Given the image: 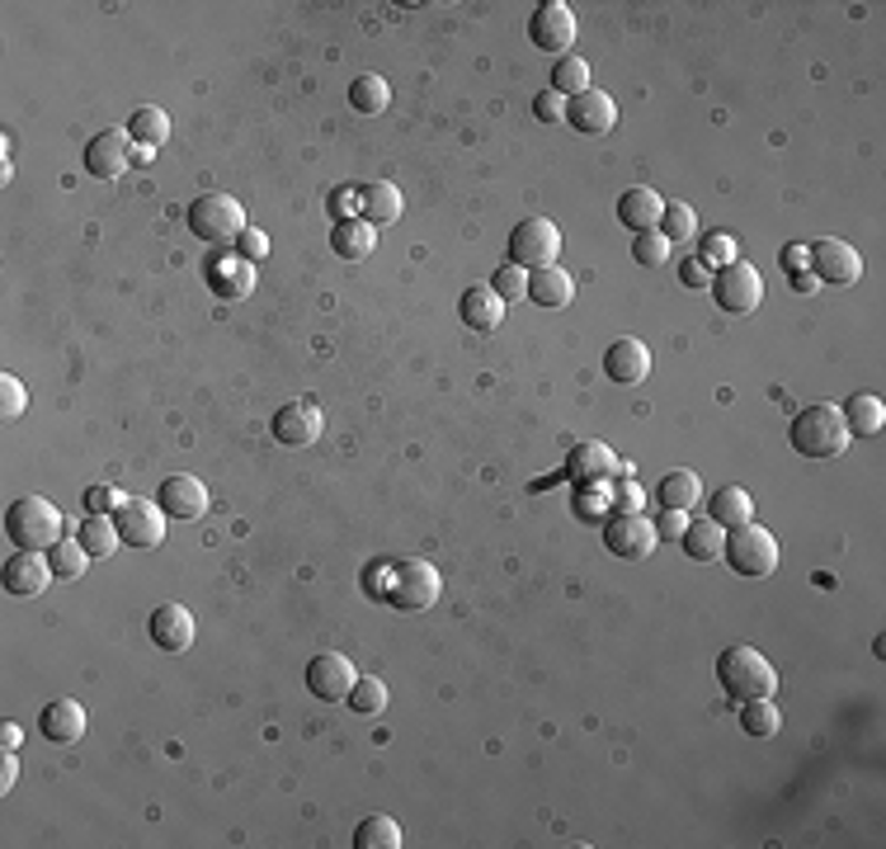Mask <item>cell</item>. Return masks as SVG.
<instances>
[{
    "label": "cell",
    "mask_w": 886,
    "mask_h": 849,
    "mask_svg": "<svg viewBox=\"0 0 886 849\" xmlns=\"http://www.w3.org/2000/svg\"><path fill=\"white\" fill-rule=\"evenodd\" d=\"M528 43L566 57L570 48H576V10H570L566 0H547V6H538L534 19H528Z\"/></svg>",
    "instance_id": "obj_11"
},
{
    "label": "cell",
    "mask_w": 886,
    "mask_h": 849,
    "mask_svg": "<svg viewBox=\"0 0 886 849\" xmlns=\"http://www.w3.org/2000/svg\"><path fill=\"white\" fill-rule=\"evenodd\" d=\"M128 137L137 147H166V137H170V118H166V109H156V105H142V109H132V118H128Z\"/></svg>",
    "instance_id": "obj_33"
},
{
    "label": "cell",
    "mask_w": 886,
    "mask_h": 849,
    "mask_svg": "<svg viewBox=\"0 0 886 849\" xmlns=\"http://www.w3.org/2000/svg\"><path fill=\"white\" fill-rule=\"evenodd\" d=\"M557 255H561V231H557V223H547V217H524V223L509 231V265L534 274V269L557 265Z\"/></svg>",
    "instance_id": "obj_7"
},
{
    "label": "cell",
    "mask_w": 886,
    "mask_h": 849,
    "mask_svg": "<svg viewBox=\"0 0 886 849\" xmlns=\"http://www.w3.org/2000/svg\"><path fill=\"white\" fill-rule=\"evenodd\" d=\"M349 105H354V113H382L387 105H391V86L382 81V76H359V81L349 86Z\"/></svg>",
    "instance_id": "obj_37"
},
{
    "label": "cell",
    "mask_w": 886,
    "mask_h": 849,
    "mask_svg": "<svg viewBox=\"0 0 886 849\" xmlns=\"http://www.w3.org/2000/svg\"><path fill=\"white\" fill-rule=\"evenodd\" d=\"M740 727H745V737H774L778 727H783V713H778V703L774 699H745L740 703Z\"/></svg>",
    "instance_id": "obj_36"
},
{
    "label": "cell",
    "mask_w": 886,
    "mask_h": 849,
    "mask_svg": "<svg viewBox=\"0 0 886 849\" xmlns=\"http://www.w3.org/2000/svg\"><path fill=\"white\" fill-rule=\"evenodd\" d=\"M656 524L641 515V510H618L614 520L604 524V547L614 552V557H623V562H641V557H651L656 552Z\"/></svg>",
    "instance_id": "obj_10"
},
{
    "label": "cell",
    "mask_w": 886,
    "mask_h": 849,
    "mask_svg": "<svg viewBox=\"0 0 886 849\" xmlns=\"http://www.w3.org/2000/svg\"><path fill=\"white\" fill-rule=\"evenodd\" d=\"M614 453H608L604 444H576L570 448V458H566V472L576 482H604V477H614Z\"/></svg>",
    "instance_id": "obj_29"
},
{
    "label": "cell",
    "mask_w": 886,
    "mask_h": 849,
    "mask_svg": "<svg viewBox=\"0 0 886 849\" xmlns=\"http://www.w3.org/2000/svg\"><path fill=\"white\" fill-rule=\"evenodd\" d=\"M354 680H359V670H354V661L340 657V651H321V657L307 661V689L317 699H326V703L345 699L354 689Z\"/></svg>",
    "instance_id": "obj_15"
},
{
    "label": "cell",
    "mask_w": 886,
    "mask_h": 849,
    "mask_svg": "<svg viewBox=\"0 0 886 849\" xmlns=\"http://www.w3.org/2000/svg\"><path fill=\"white\" fill-rule=\"evenodd\" d=\"M156 505L166 510L170 520H203L208 515V486L193 477V472H175V477L161 482V491H156Z\"/></svg>",
    "instance_id": "obj_13"
},
{
    "label": "cell",
    "mask_w": 886,
    "mask_h": 849,
    "mask_svg": "<svg viewBox=\"0 0 886 849\" xmlns=\"http://www.w3.org/2000/svg\"><path fill=\"white\" fill-rule=\"evenodd\" d=\"M698 260L707 265V269H721V265H731V260H740V255H736V236L731 231H713V236H703V241H698Z\"/></svg>",
    "instance_id": "obj_43"
},
{
    "label": "cell",
    "mask_w": 886,
    "mask_h": 849,
    "mask_svg": "<svg viewBox=\"0 0 886 849\" xmlns=\"http://www.w3.org/2000/svg\"><path fill=\"white\" fill-rule=\"evenodd\" d=\"M604 373H608V383H618V387H637V383H646V373H651V349H646L637 335H623V340L604 349Z\"/></svg>",
    "instance_id": "obj_19"
},
{
    "label": "cell",
    "mask_w": 886,
    "mask_h": 849,
    "mask_svg": "<svg viewBox=\"0 0 886 849\" xmlns=\"http://www.w3.org/2000/svg\"><path fill=\"white\" fill-rule=\"evenodd\" d=\"M354 845L359 849H401L406 831L397 817H368V821H359V831H354Z\"/></svg>",
    "instance_id": "obj_35"
},
{
    "label": "cell",
    "mask_w": 886,
    "mask_h": 849,
    "mask_svg": "<svg viewBox=\"0 0 886 849\" xmlns=\"http://www.w3.org/2000/svg\"><path fill=\"white\" fill-rule=\"evenodd\" d=\"M669 246L675 241H688V236H698V213L688 208V204H665V213H660V227H656Z\"/></svg>",
    "instance_id": "obj_41"
},
{
    "label": "cell",
    "mask_w": 886,
    "mask_h": 849,
    "mask_svg": "<svg viewBox=\"0 0 886 849\" xmlns=\"http://www.w3.org/2000/svg\"><path fill=\"white\" fill-rule=\"evenodd\" d=\"M151 156H156L151 147H137V142H132V166H151Z\"/></svg>",
    "instance_id": "obj_57"
},
{
    "label": "cell",
    "mask_w": 886,
    "mask_h": 849,
    "mask_svg": "<svg viewBox=\"0 0 886 849\" xmlns=\"http://www.w3.org/2000/svg\"><path fill=\"white\" fill-rule=\"evenodd\" d=\"M359 194H364V217L372 227H387L401 217V189L391 180H368Z\"/></svg>",
    "instance_id": "obj_31"
},
{
    "label": "cell",
    "mask_w": 886,
    "mask_h": 849,
    "mask_svg": "<svg viewBox=\"0 0 886 849\" xmlns=\"http://www.w3.org/2000/svg\"><path fill=\"white\" fill-rule=\"evenodd\" d=\"M189 231L199 241H236L246 231V208L231 199V194H199L185 213Z\"/></svg>",
    "instance_id": "obj_6"
},
{
    "label": "cell",
    "mask_w": 886,
    "mask_h": 849,
    "mask_svg": "<svg viewBox=\"0 0 886 849\" xmlns=\"http://www.w3.org/2000/svg\"><path fill=\"white\" fill-rule=\"evenodd\" d=\"M528 298H534L538 307H547V312H561V307L576 303V279H570L561 265L534 269V274H528Z\"/></svg>",
    "instance_id": "obj_23"
},
{
    "label": "cell",
    "mask_w": 886,
    "mask_h": 849,
    "mask_svg": "<svg viewBox=\"0 0 886 849\" xmlns=\"http://www.w3.org/2000/svg\"><path fill=\"white\" fill-rule=\"evenodd\" d=\"M19 741H24V727H19V722H6V727H0V746H6V750H14Z\"/></svg>",
    "instance_id": "obj_54"
},
{
    "label": "cell",
    "mask_w": 886,
    "mask_h": 849,
    "mask_svg": "<svg viewBox=\"0 0 886 849\" xmlns=\"http://www.w3.org/2000/svg\"><path fill=\"white\" fill-rule=\"evenodd\" d=\"M203 279H208V288L218 293V298H246V293L255 288V265L250 260H241V255H212L208 260V269H203Z\"/></svg>",
    "instance_id": "obj_22"
},
{
    "label": "cell",
    "mask_w": 886,
    "mask_h": 849,
    "mask_svg": "<svg viewBox=\"0 0 886 849\" xmlns=\"http://www.w3.org/2000/svg\"><path fill=\"white\" fill-rule=\"evenodd\" d=\"M444 595V576L425 557H406L401 566H391V585H387V600L406 609V614H425L435 609Z\"/></svg>",
    "instance_id": "obj_5"
},
{
    "label": "cell",
    "mask_w": 886,
    "mask_h": 849,
    "mask_svg": "<svg viewBox=\"0 0 886 849\" xmlns=\"http://www.w3.org/2000/svg\"><path fill=\"white\" fill-rule=\"evenodd\" d=\"M38 732H43V741L52 746H71L86 737V708L76 699H52L43 713H38Z\"/></svg>",
    "instance_id": "obj_21"
},
{
    "label": "cell",
    "mask_w": 886,
    "mask_h": 849,
    "mask_svg": "<svg viewBox=\"0 0 886 849\" xmlns=\"http://www.w3.org/2000/svg\"><path fill=\"white\" fill-rule=\"evenodd\" d=\"M76 539H81V547L90 552V557H113L118 543H123V533H118V520H109V515H86V524L76 529Z\"/></svg>",
    "instance_id": "obj_34"
},
{
    "label": "cell",
    "mask_w": 886,
    "mask_h": 849,
    "mask_svg": "<svg viewBox=\"0 0 886 849\" xmlns=\"http://www.w3.org/2000/svg\"><path fill=\"white\" fill-rule=\"evenodd\" d=\"M717 684L726 689V699H736V703H745V699H774L778 670L764 661V651L736 642V646H726L721 657H717Z\"/></svg>",
    "instance_id": "obj_2"
},
{
    "label": "cell",
    "mask_w": 886,
    "mask_h": 849,
    "mask_svg": "<svg viewBox=\"0 0 886 849\" xmlns=\"http://www.w3.org/2000/svg\"><path fill=\"white\" fill-rule=\"evenodd\" d=\"M713 298H717L721 312H731V317H750V312H759V303H764V279H759V269H755L750 260L721 265V269L713 274Z\"/></svg>",
    "instance_id": "obj_8"
},
{
    "label": "cell",
    "mask_w": 886,
    "mask_h": 849,
    "mask_svg": "<svg viewBox=\"0 0 886 849\" xmlns=\"http://www.w3.org/2000/svg\"><path fill=\"white\" fill-rule=\"evenodd\" d=\"M566 124L576 128V132H585V137H604L608 128L618 124V105H614V95L599 90V86L580 90L576 100H566Z\"/></svg>",
    "instance_id": "obj_16"
},
{
    "label": "cell",
    "mask_w": 886,
    "mask_h": 849,
    "mask_svg": "<svg viewBox=\"0 0 886 849\" xmlns=\"http://www.w3.org/2000/svg\"><path fill=\"white\" fill-rule=\"evenodd\" d=\"M345 703H349L359 718L382 713V708H387V684H382L378 675H359V680H354V689L345 694Z\"/></svg>",
    "instance_id": "obj_40"
},
{
    "label": "cell",
    "mask_w": 886,
    "mask_h": 849,
    "mask_svg": "<svg viewBox=\"0 0 886 849\" xmlns=\"http://www.w3.org/2000/svg\"><path fill=\"white\" fill-rule=\"evenodd\" d=\"M330 246L340 260H368L372 246H378V231H372L368 217H340L330 231Z\"/></svg>",
    "instance_id": "obj_26"
},
{
    "label": "cell",
    "mask_w": 886,
    "mask_h": 849,
    "mask_svg": "<svg viewBox=\"0 0 886 849\" xmlns=\"http://www.w3.org/2000/svg\"><path fill=\"white\" fill-rule=\"evenodd\" d=\"M132 166V137L128 128H109V132H94L90 147H86V170L94 180H118Z\"/></svg>",
    "instance_id": "obj_14"
},
{
    "label": "cell",
    "mask_w": 886,
    "mask_h": 849,
    "mask_svg": "<svg viewBox=\"0 0 886 849\" xmlns=\"http://www.w3.org/2000/svg\"><path fill=\"white\" fill-rule=\"evenodd\" d=\"M816 274L812 269H793V293H816Z\"/></svg>",
    "instance_id": "obj_53"
},
{
    "label": "cell",
    "mask_w": 886,
    "mask_h": 849,
    "mask_svg": "<svg viewBox=\"0 0 886 849\" xmlns=\"http://www.w3.org/2000/svg\"><path fill=\"white\" fill-rule=\"evenodd\" d=\"M552 90L561 95H570V100H576L580 90H589V62L585 57H576V52H566V57H557V67H552Z\"/></svg>",
    "instance_id": "obj_39"
},
{
    "label": "cell",
    "mask_w": 886,
    "mask_h": 849,
    "mask_svg": "<svg viewBox=\"0 0 886 849\" xmlns=\"http://www.w3.org/2000/svg\"><path fill=\"white\" fill-rule=\"evenodd\" d=\"M128 496L123 491H113V486H90L86 496H81V505H86V515H113L118 505H123Z\"/></svg>",
    "instance_id": "obj_46"
},
{
    "label": "cell",
    "mask_w": 886,
    "mask_h": 849,
    "mask_svg": "<svg viewBox=\"0 0 886 849\" xmlns=\"http://www.w3.org/2000/svg\"><path fill=\"white\" fill-rule=\"evenodd\" d=\"M721 557H726V566L736 571V576H774L778 571V562H783V547H778V539L764 524H755V520H745V524H736V529H726V539H721Z\"/></svg>",
    "instance_id": "obj_4"
},
{
    "label": "cell",
    "mask_w": 886,
    "mask_h": 849,
    "mask_svg": "<svg viewBox=\"0 0 886 849\" xmlns=\"http://www.w3.org/2000/svg\"><path fill=\"white\" fill-rule=\"evenodd\" d=\"M679 284L684 288H707L713 284V269H707L698 255H688V260H679Z\"/></svg>",
    "instance_id": "obj_49"
},
{
    "label": "cell",
    "mask_w": 886,
    "mask_h": 849,
    "mask_svg": "<svg viewBox=\"0 0 886 849\" xmlns=\"http://www.w3.org/2000/svg\"><path fill=\"white\" fill-rule=\"evenodd\" d=\"M458 312H462V326H471V330H496L505 322V303H500V293L490 284H471L462 293Z\"/></svg>",
    "instance_id": "obj_24"
},
{
    "label": "cell",
    "mask_w": 886,
    "mask_h": 849,
    "mask_svg": "<svg viewBox=\"0 0 886 849\" xmlns=\"http://www.w3.org/2000/svg\"><path fill=\"white\" fill-rule=\"evenodd\" d=\"M660 213H665V199H660V194L656 189H627L623 194V199H618V223L623 227H633L637 236L641 231H656L660 227Z\"/></svg>",
    "instance_id": "obj_25"
},
{
    "label": "cell",
    "mask_w": 886,
    "mask_h": 849,
    "mask_svg": "<svg viewBox=\"0 0 886 849\" xmlns=\"http://www.w3.org/2000/svg\"><path fill=\"white\" fill-rule=\"evenodd\" d=\"M684 515H679V510H665V515H660V524H656V539H679V533H684Z\"/></svg>",
    "instance_id": "obj_50"
},
{
    "label": "cell",
    "mask_w": 886,
    "mask_h": 849,
    "mask_svg": "<svg viewBox=\"0 0 886 849\" xmlns=\"http://www.w3.org/2000/svg\"><path fill=\"white\" fill-rule=\"evenodd\" d=\"M618 510H641V491H637V482L618 491Z\"/></svg>",
    "instance_id": "obj_55"
},
{
    "label": "cell",
    "mask_w": 886,
    "mask_h": 849,
    "mask_svg": "<svg viewBox=\"0 0 886 849\" xmlns=\"http://www.w3.org/2000/svg\"><path fill=\"white\" fill-rule=\"evenodd\" d=\"M14 779H19V760H14V750H6V756H0V798L14 788Z\"/></svg>",
    "instance_id": "obj_51"
},
{
    "label": "cell",
    "mask_w": 886,
    "mask_h": 849,
    "mask_svg": "<svg viewBox=\"0 0 886 849\" xmlns=\"http://www.w3.org/2000/svg\"><path fill=\"white\" fill-rule=\"evenodd\" d=\"M269 430H273V440H279L283 448H307V444L321 440L326 421H321V411L311 402H288V406H279V416L269 421Z\"/></svg>",
    "instance_id": "obj_18"
},
{
    "label": "cell",
    "mask_w": 886,
    "mask_h": 849,
    "mask_svg": "<svg viewBox=\"0 0 886 849\" xmlns=\"http://www.w3.org/2000/svg\"><path fill=\"white\" fill-rule=\"evenodd\" d=\"M6 539L14 547H29V552H48L67 539V520L62 510L43 496H19L6 510Z\"/></svg>",
    "instance_id": "obj_3"
},
{
    "label": "cell",
    "mask_w": 886,
    "mask_h": 849,
    "mask_svg": "<svg viewBox=\"0 0 886 849\" xmlns=\"http://www.w3.org/2000/svg\"><path fill=\"white\" fill-rule=\"evenodd\" d=\"M783 265L787 269H806V246H787L783 250Z\"/></svg>",
    "instance_id": "obj_56"
},
{
    "label": "cell",
    "mask_w": 886,
    "mask_h": 849,
    "mask_svg": "<svg viewBox=\"0 0 886 849\" xmlns=\"http://www.w3.org/2000/svg\"><path fill=\"white\" fill-rule=\"evenodd\" d=\"M839 411H844L849 434H863V440H868V434H882V425H886V406H882V397H873V392H854Z\"/></svg>",
    "instance_id": "obj_30"
},
{
    "label": "cell",
    "mask_w": 886,
    "mask_h": 849,
    "mask_svg": "<svg viewBox=\"0 0 886 849\" xmlns=\"http://www.w3.org/2000/svg\"><path fill=\"white\" fill-rule=\"evenodd\" d=\"M48 562H52V576L57 581H76V576H86L90 552L81 547V539H62L57 547H48Z\"/></svg>",
    "instance_id": "obj_38"
},
{
    "label": "cell",
    "mask_w": 886,
    "mask_h": 849,
    "mask_svg": "<svg viewBox=\"0 0 886 849\" xmlns=\"http://www.w3.org/2000/svg\"><path fill=\"white\" fill-rule=\"evenodd\" d=\"M787 440H793V448L802 453V458L812 463H830L839 458L844 448H849V425H844V411L835 402H816L793 416V425H787Z\"/></svg>",
    "instance_id": "obj_1"
},
{
    "label": "cell",
    "mask_w": 886,
    "mask_h": 849,
    "mask_svg": "<svg viewBox=\"0 0 886 849\" xmlns=\"http://www.w3.org/2000/svg\"><path fill=\"white\" fill-rule=\"evenodd\" d=\"M806 269L816 274V284H830V288H849L863 279V255L839 241V236H825V241H816L812 250H806Z\"/></svg>",
    "instance_id": "obj_9"
},
{
    "label": "cell",
    "mask_w": 886,
    "mask_h": 849,
    "mask_svg": "<svg viewBox=\"0 0 886 849\" xmlns=\"http://www.w3.org/2000/svg\"><path fill=\"white\" fill-rule=\"evenodd\" d=\"M534 118L538 124H566V100L552 86H547L542 95H534Z\"/></svg>",
    "instance_id": "obj_47"
},
{
    "label": "cell",
    "mask_w": 886,
    "mask_h": 849,
    "mask_svg": "<svg viewBox=\"0 0 886 849\" xmlns=\"http://www.w3.org/2000/svg\"><path fill=\"white\" fill-rule=\"evenodd\" d=\"M750 515H755V501L745 486H721V491H713V501H707V520L721 524V529H736Z\"/></svg>",
    "instance_id": "obj_28"
},
{
    "label": "cell",
    "mask_w": 886,
    "mask_h": 849,
    "mask_svg": "<svg viewBox=\"0 0 886 849\" xmlns=\"http://www.w3.org/2000/svg\"><path fill=\"white\" fill-rule=\"evenodd\" d=\"M0 581H6V595H14V600H33V595H43L48 581H57V576H52L48 552L14 547L10 557H6V566H0Z\"/></svg>",
    "instance_id": "obj_12"
},
{
    "label": "cell",
    "mask_w": 886,
    "mask_h": 849,
    "mask_svg": "<svg viewBox=\"0 0 886 849\" xmlns=\"http://www.w3.org/2000/svg\"><path fill=\"white\" fill-rule=\"evenodd\" d=\"M656 501L665 505V510H694L698 501H703V482H698V472H688V467H675V472H665L660 477V491H656Z\"/></svg>",
    "instance_id": "obj_27"
},
{
    "label": "cell",
    "mask_w": 886,
    "mask_h": 849,
    "mask_svg": "<svg viewBox=\"0 0 886 849\" xmlns=\"http://www.w3.org/2000/svg\"><path fill=\"white\" fill-rule=\"evenodd\" d=\"M147 633L161 651H175V657H180V651L193 646V614L185 604H161V609H151Z\"/></svg>",
    "instance_id": "obj_20"
},
{
    "label": "cell",
    "mask_w": 886,
    "mask_h": 849,
    "mask_svg": "<svg viewBox=\"0 0 886 849\" xmlns=\"http://www.w3.org/2000/svg\"><path fill=\"white\" fill-rule=\"evenodd\" d=\"M236 241H241V260H265V255H269V236L260 231V227H246L241 236H236Z\"/></svg>",
    "instance_id": "obj_48"
},
{
    "label": "cell",
    "mask_w": 886,
    "mask_h": 849,
    "mask_svg": "<svg viewBox=\"0 0 886 849\" xmlns=\"http://www.w3.org/2000/svg\"><path fill=\"white\" fill-rule=\"evenodd\" d=\"M721 539H726V529H721V524H713V520H694V524H684L679 547H684V557H694V562H713L717 552H721Z\"/></svg>",
    "instance_id": "obj_32"
},
{
    "label": "cell",
    "mask_w": 886,
    "mask_h": 849,
    "mask_svg": "<svg viewBox=\"0 0 886 849\" xmlns=\"http://www.w3.org/2000/svg\"><path fill=\"white\" fill-rule=\"evenodd\" d=\"M29 411V387L14 378V373H6L0 378V421H19Z\"/></svg>",
    "instance_id": "obj_44"
},
{
    "label": "cell",
    "mask_w": 886,
    "mask_h": 849,
    "mask_svg": "<svg viewBox=\"0 0 886 849\" xmlns=\"http://www.w3.org/2000/svg\"><path fill=\"white\" fill-rule=\"evenodd\" d=\"M490 288L500 293V303H505V307H509V303H519V298H528V269L505 265V269H496V279H490Z\"/></svg>",
    "instance_id": "obj_45"
},
{
    "label": "cell",
    "mask_w": 886,
    "mask_h": 849,
    "mask_svg": "<svg viewBox=\"0 0 886 849\" xmlns=\"http://www.w3.org/2000/svg\"><path fill=\"white\" fill-rule=\"evenodd\" d=\"M335 208H340L345 217H354V213H364V194L359 189H345L340 199H335Z\"/></svg>",
    "instance_id": "obj_52"
},
{
    "label": "cell",
    "mask_w": 886,
    "mask_h": 849,
    "mask_svg": "<svg viewBox=\"0 0 886 849\" xmlns=\"http://www.w3.org/2000/svg\"><path fill=\"white\" fill-rule=\"evenodd\" d=\"M118 533H123V543H132V547H156L166 539V510L156 505V501H123L118 505Z\"/></svg>",
    "instance_id": "obj_17"
},
{
    "label": "cell",
    "mask_w": 886,
    "mask_h": 849,
    "mask_svg": "<svg viewBox=\"0 0 886 849\" xmlns=\"http://www.w3.org/2000/svg\"><path fill=\"white\" fill-rule=\"evenodd\" d=\"M633 260L641 265V269H660V265H669V241L660 231H641V236H633Z\"/></svg>",
    "instance_id": "obj_42"
}]
</instances>
